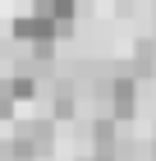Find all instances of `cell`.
Returning a JSON list of instances; mask_svg holds the SVG:
<instances>
[{"instance_id": "cell-1", "label": "cell", "mask_w": 156, "mask_h": 161, "mask_svg": "<svg viewBox=\"0 0 156 161\" xmlns=\"http://www.w3.org/2000/svg\"><path fill=\"white\" fill-rule=\"evenodd\" d=\"M73 14H78L73 0H37V5H28V9L9 23V32H14L19 46H32V55L51 60V51H55L60 32L73 28Z\"/></svg>"}, {"instance_id": "cell-2", "label": "cell", "mask_w": 156, "mask_h": 161, "mask_svg": "<svg viewBox=\"0 0 156 161\" xmlns=\"http://www.w3.org/2000/svg\"><path fill=\"white\" fill-rule=\"evenodd\" d=\"M96 92H101V111L115 115V120H133V111H138V74H101V83H96Z\"/></svg>"}, {"instance_id": "cell-3", "label": "cell", "mask_w": 156, "mask_h": 161, "mask_svg": "<svg viewBox=\"0 0 156 161\" xmlns=\"http://www.w3.org/2000/svg\"><path fill=\"white\" fill-rule=\"evenodd\" d=\"M14 157H46L55 147V115H32L14 124Z\"/></svg>"}, {"instance_id": "cell-4", "label": "cell", "mask_w": 156, "mask_h": 161, "mask_svg": "<svg viewBox=\"0 0 156 161\" xmlns=\"http://www.w3.org/2000/svg\"><path fill=\"white\" fill-rule=\"evenodd\" d=\"M156 69V37H147V42H138V46H133V74H152Z\"/></svg>"}, {"instance_id": "cell-5", "label": "cell", "mask_w": 156, "mask_h": 161, "mask_svg": "<svg viewBox=\"0 0 156 161\" xmlns=\"http://www.w3.org/2000/svg\"><path fill=\"white\" fill-rule=\"evenodd\" d=\"M14 106H19V92H14V78H0V120H9Z\"/></svg>"}, {"instance_id": "cell-6", "label": "cell", "mask_w": 156, "mask_h": 161, "mask_svg": "<svg viewBox=\"0 0 156 161\" xmlns=\"http://www.w3.org/2000/svg\"><path fill=\"white\" fill-rule=\"evenodd\" d=\"M78 161H115V157H110V152H96V147H92L87 157H78Z\"/></svg>"}]
</instances>
